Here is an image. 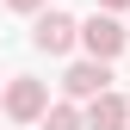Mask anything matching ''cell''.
Here are the masks:
<instances>
[{
	"label": "cell",
	"instance_id": "1",
	"mask_svg": "<svg viewBox=\"0 0 130 130\" xmlns=\"http://www.w3.org/2000/svg\"><path fill=\"white\" fill-rule=\"evenodd\" d=\"M0 105H6V118H19V124H43V111H50V87L31 80V74H12L6 93H0Z\"/></svg>",
	"mask_w": 130,
	"mask_h": 130
},
{
	"label": "cell",
	"instance_id": "2",
	"mask_svg": "<svg viewBox=\"0 0 130 130\" xmlns=\"http://www.w3.org/2000/svg\"><path fill=\"white\" fill-rule=\"evenodd\" d=\"M80 43H87V56L111 62V56H124V43H130V25H118V12H93V19L80 25Z\"/></svg>",
	"mask_w": 130,
	"mask_h": 130
},
{
	"label": "cell",
	"instance_id": "3",
	"mask_svg": "<svg viewBox=\"0 0 130 130\" xmlns=\"http://www.w3.org/2000/svg\"><path fill=\"white\" fill-rule=\"evenodd\" d=\"M31 43H37L43 56H68L74 43H80V19H68V12H37Z\"/></svg>",
	"mask_w": 130,
	"mask_h": 130
},
{
	"label": "cell",
	"instance_id": "4",
	"mask_svg": "<svg viewBox=\"0 0 130 130\" xmlns=\"http://www.w3.org/2000/svg\"><path fill=\"white\" fill-rule=\"evenodd\" d=\"M105 87H111V62H99V56L74 62V68L62 74V93H68V99H99Z\"/></svg>",
	"mask_w": 130,
	"mask_h": 130
},
{
	"label": "cell",
	"instance_id": "5",
	"mask_svg": "<svg viewBox=\"0 0 130 130\" xmlns=\"http://www.w3.org/2000/svg\"><path fill=\"white\" fill-rule=\"evenodd\" d=\"M87 124H93V130H130V105L105 87L99 99H87Z\"/></svg>",
	"mask_w": 130,
	"mask_h": 130
},
{
	"label": "cell",
	"instance_id": "6",
	"mask_svg": "<svg viewBox=\"0 0 130 130\" xmlns=\"http://www.w3.org/2000/svg\"><path fill=\"white\" fill-rule=\"evenodd\" d=\"M43 130H93V124H87V111H74V105H50L43 111Z\"/></svg>",
	"mask_w": 130,
	"mask_h": 130
},
{
	"label": "cell",
	"instance_id": "7",
	"mask_svg": "<svg viewBox=\"0 0 130 130\" xmlns=\"http://www.w3.org/2000/svg\"><path fill=\"white\" fill-rule=\"evenodd\" d=\"M12 12H43V0H6Z\"/></svg>",
	"mask_w": 130,
	"mask_h": 130
},
{
	"label": "cell",
	"instance_id": "8",
	"mask_svg": "<svg viewBox=\"0 0 130 130\" xmlns=\"http://www.w3.org/2000/svg\"><path fill=\"white\" fill-rule=\"evenodd\" d=\"M99 12H130V0H99Z\"/></svg>",
	"mask_w": 130,
	"mask_h": 130
}]
</instances>
